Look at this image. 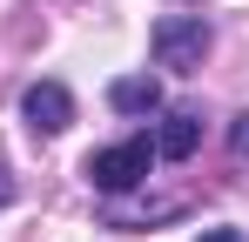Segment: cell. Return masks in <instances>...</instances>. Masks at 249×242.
Returning <instances> with one entry per match:
<instances>
[{"instance_id":"obj_1","label":"cell","mask_w":249,"mask_h":242,"mask_svg":"<svg viewBox=\"0 0 249 242\" xmlns=\"http://www.w3.org/2000/svg\"><path fill=\"white\" fill-rule=\"evenodd\" d=\"M148 168H155V141H115V148H94L88 155V182L101 189V195H122L135 182H148Z\"/></svg>"},{"instance_id":"obj_2","label":"cell","mask_w":249,"mask_h":242,"mask_svg":"<svg viewBox=\"0 0 249 242\" xmlns=\"http://www.w3.org/2000/svg\"><path fill=\"white\" fill-rule=\"evenodd\" d=\"M209 54V20L202 14H162L155 20V61L168 74H196Z\"/></svg>"},{"instance_id":"obj_3","label":"cell","mask_w":249,"mask_h":242,"mask_svg":"<svg viewBox=\"0 0 249 242\" xmlns=\"http://www.w3.org/2000/svg\"><path fill=\"white\" fill-rule=\"evenodd\" d=\"M20 108L34 121V135H61V128L74 121V94H68L61 81H34V87L20 94Z\"/></svg>"},{"instance_id":"obj_4","label":"cell","mask_w":249,"mask_h":242,"mask_svg":"<svg viewBox=\"0 0 249 242\" xmlns=\"http://www.w3.org/2000/svg\"><path fill=\"white\" fill-rule=\"evenodd\" d=\"M196 148H202V115H189V108L162 115V128H155V155H162V161H189Z\"/></svg>"},{"instance_id":"obj_5","label":"cell","mask_w":249,"mask_h":242,"mask_svg":"<svg viewBox=\"0 0 249 242\" xmlns=\"http://www.w3.org/2000/svg\"><path fill=\"white\" fill-rule=\"evenodd\" d=\"M108 101H115L122 115H155V108H162V81H148V74H122L115 87H108Z\"/></svg>"},{"instance_id":"obj_6","label":"cell","mask_w":249,"mask_h":242,"mask_svg":"<svg viewBox=\"0 0 249 242\" xmlns=\"http://www.w3.org/2000/svg\"><path fill=\"white\" fill-rule=\"evenodd\" d=\"M229 148L249 161V115H236V121H229Z\"/></svg>"},{"instance_id":"obj_7","label":"cell","mask_w":249,"mask_h":242,"mask_svg":"<svg viewBox=\"0 0 249 242\" xmlns=\"http://www.w3.org/2000/svg\"><path fill=\"white\" fill-rule=\"evenodd\" d=\"M202 242H249V236H243V229H209Z\"/></svg>"},{"instance_id":"obj_8","label":"cell","mask_w":249,"mask_h":242,"mask_svg":"<svg viewBox=\"0 0 249 242\" xmlns=\"http://www.w3.org/2000/svg\"><path fill=\"white\" fill-rule=\"evenodd\" d=\"M7 202H14V175L0 168V208H7Z\"/></svg>"}]
</instances>
